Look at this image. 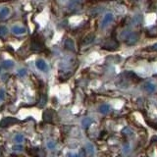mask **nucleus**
Here are the masks:
<instances>
[{"label":"nucleus","instance_id":"nucleus-1","mask_svg":"<svg viewBox=\"0 0 157 157\" xmlns=\"http://www.w3.org/2000/svg\"><path fill=\"white\" fill-rule=\"evenodd\" d=\"M119 47V42L115 39H110L105 41V43L102 45V48L105 50H116Z\"/></svg>","mask_w":157,"mask_h":157},{"label":"nucleus","instance_id":"nucleus-2","mask_svg":"<svg viewBox=\"0 0 157 157\" xmlns=\"http://www.w3.org/2000/svg\"><path fill=\"white\" fill-rule=\"evenodd\" d=\"M126 42L127 44L129 45H134L137 43V41L138 40V33H131V31H128V34L126 35Z\"/></svg>","mask_w":157,"mask_h":157},{"label":"nucleus","instance_id":"nucleus-3","mask_svg":"<svg viewBox=\"0 0 157 157\" xmlns=\"http://www.w3.org/2000/svg\"><path fill=\"white\" fill-rule=\"evenodd\" d=\"M31 49H33L34 51H41L43 50L44 46H43V43L40 41V40H37V39H34L33 42H31Z\"/></svg>","mask_w":157,"mask_h":157},{"label":"nucleus","instance_id":"nucleus-4","mask_svg":"<svg viewBox=\"0 0 157 157\" xmlns=\"http://www.w3.org/2000/svg\"><path fill=\"white\" fill-rule=\"evenodd\" d=\"M18 123V120L15 119V118H4L2 121H1V123H0V127H2V128H5V127H8L10 126V125H13V124H16Z\"/></svg>","mask_w":157,"mask_h":157},{"label":"nucleus","instance_id":"nucleus-5","mask_svg":"<svg viewBox=\"0 0 157 157\" xmlns=\"http://www.w3.org/2000/svg\"><path fill=\"white\" fill-rule=\"evenodd\" d=\"M113 21V15L112 14H106L105 17L103 18V20H102V23H101V26L102 28H105L107 27L108 25L111 23Z\"/></svg>","mask_w":157,"mask_h":157},{"label":"nucleus","instance_id":"nucleus-6","mask_svg":"<svg viewBox=\"0 0 157 157\" xmlns=\"http://www.w3.org/2000/svg\"><path fill=\"white\" fill-rule=\"evenodd\" d=\"M64 46H65V48L67 49V50H70V51L75 50V43L71 38L66 39L65 42H64Z\"/></svg>","mask_w":157,"mask_h":157},{"label":"nucleus","instance_id":"nucleus-7","mask_svg":"<svg viewBox=\"0 0 157 157\" xmlns=\"http://www.w3.org/2000/svg\"><path fill=\"white\" fill-rule=\"evenodd\" d=\"M35 65H37V69L40 70V71H43V72H45L46 70H47V65H46V63L44 60L42 59H38L37 63H35Z\"/></svg>","mask_w":157,"mask_h":157},{"label":"nucleus","instance_id":"nucleus-8","mask_svg":"<svg viewBox=\"0 0 157 157\" xmlns=\"http://www.w3.org/2000/svg\"><path fill=\"white\" fill-rule=\"evenodd\" d=\"M12 33L15 34H23L26 33V28L19 26H15L12 28Z\"/></svg>","mask_w":157,"mask_h":157},{"label":"nucleus","instance_id":"nucleus-9","mask_svg":"<svg viewBox=\"0 0 157 157\" xmlns=\"http://www.w3.org/2000/svg\"><path fill=\"white\" fill-rule=\"evenodd\" d=\"M80 3H81V0H71L69 2L68 7H69V9L71 10H75L78 5H80Z\"/></svg>","mask_w":157,"mask_h":157},{"label":"nucleus","instance_id":"nucleus-10","mask_svg":"<svg viewBox=\"0 0 157 157\" xmlns=\"http://www.w3.org/2000/svg\"><path fill=\"white\" fill-rule=\"evenodd\" d=\"M2 68L3 69H10L14 66V62L11 61V60H5V61L2 62Z\"/></svg>","mask_w":157,"mask_h":157},{"label":"nucleus","instance_id":"nucleus-11","mask_svg":"<svg viewBox=\"0 0 157 157\" xmlns=\"http://www.w3.org/2000/svg\"><path fill=\"white\" fill-rule=\"evenodd\" d=\"M9 13H10L9 8H7V7L2 8L1 11H0V19H5V18L9 15Z\"/></svg>","mask_w":157,"mask_h":157},{"label":"nucleus","instance_id":"nucleus-12","mask_svg":"<svg viewBox=\"0 0 157 157\" xmlns=\"http://www.w3.org/2000/svg\"><path fill=\"white\" fill-rule=\"evenodd\" d=\"M93 40H94V34H90L87 35V37L84 38V44H90Z\"/></svg>","mask_w":157,"mask_h":157},{"label":"nucleus","instance_id":"nucleus-13","mask_svg":"<svg viewBox=\"0 0 157 157\" xmlns=\"http://www.w3.org/2000/svg\"><path fill=\"white\" fill-rule=\"evenodd\" d=\"M51 120H52L51 113L49 111H45L43 113V121L46 123H49V122H51Z\"/></svg>","mask_w":157,"mask_h":157},{"label":"nucleus","instance_id":"nucleus-14","mask_svg":"<svg viewBox=\"0 0 157 157\" xmlns=\"http://www.w3.org/2000/svg\"><path fill=\"white\" fill-rule=\"evenodd\" d=\"M144 88H145V90L146 91H148V92H153L155 90V85L154 84H152L150 83H146L144 84Z\"/></svg>","mask_w":157,"mask_h":157},{"label":"nucleus","instance_id":"nucleus-15","mask_svg":"<svg viewBox=\"0 0 157 157\" xmlns=\"http://www.w3.org/2000/svg\"><path fill=\"white\" fill-rule=\"evenodd\" d=\"M99 111H100L102 114H107L110 111V106L109 105H102L99 108Z\"/></svg>","mask_w":157,"mask_h":157},{"label":"nucleus","instance_id":"nucleus-16","mask_svg":"<svg viewBox=\"0 0 157 157\" xmlns=\"http://www.w3.org/2000/svg\"><path fill=\"white\" fill-rule=\"evenodd\" d=\"M127 75H128V77H129L130 78H132V80H134L135 81H137L138 80H140L137 75H135V73H133V72H127Z\"/></svg>","mask_w":157,"mask_h":157},{"label":"nucleus","instance_id":"nucleus-17","mask_svg":"<svg viewBox=\"0 0 157 157\" xmlns=\"http://www.w3.org/2000/svg\"><path fill=\"white\" fill-rule=\"evenodd\" d=\"M90 124H91V120L90 119V118H85V119H84V121H83V127L84 128H87Z\"/></svg>","mask_w":157,"mask_h":157},{"label":"nucleus","instance_id":"nucleus-18","mask_svg":"<svg viewBox=\"0 0 157 157\" xmlns=\"http://www.w3.org/2000/svg\"><path fill=\"white\" fill-rule=\"evenodd\" d=\"M8 33V28L6 26H0V35H5Z\"/></svg>","mask_w":157,"mask_h":157},{"label":"nucleus","instance_id":"nucleus-19","mask_svg":"<svg viewBox=\"0 0 157 157\" xmlns=\"http://www.w3.org/2000/svg\"><path fill=\"white\" fill-rule=\"evenodd\" d=\"M24 141V137H23V135H15V141L18 142V144H21Z\"/></svg>","mask_w":157,"mask_h":157},{"label":"nucleus","instance_id":"nucleus-20","mask_svg":"<svg viewBox=\"0 0 157 157\" xmlns=\"http://www.w3.org/2000/svg\"><path fill=\"white\" fill-rule=\"evenodd\" d=\"M13 149L14 150H16V151H22L23 150V146L21 145V144H19V145H14L13 146Z\"/></svg>","mask_w":157,"mask_h":157},{"label":"nucleus","instance_id":"nucleus-21","mask_svg":"<svg viewBox=\"0 0 157 157\" xmlns=\"http://www.w3.org/2000/svg\"><path fill=\"white\" fill-rule=\"evenodd\" d=\"M94 151V149H93V146H92L91 144H88L87 145V152H88V154H92Z\"/></svg>","mask_w":157,"mask_h":157},{"label":"nucleus","instance_id":"nucleus-22","mask_svg":"<svg viewBox=\"0 0 157 157\" xmlns=\"http://www.w3.org/2000/svg\"><path fill=\"white\" fill-rule=\"evenodd\" d=\"M4 97H5V91L3 90H0V101L3 100Z\"/></svg>","mask_w":157,"mask_h":157},{"label":"nucleus","instance_id":"nucleus-23","mask_svg":"<svg viewBox=\"0 0 157 157\" xmlns=\"http://www.w3.org/2000/svg\"><path fill=\"white\" fill-rule=\"evenodd\" d=\"M148 49L151 51H157V43H154L153 45H151L150 47H148Z\"/></svg>","mask_w":157,"mask_h":157},{"label":"nucleus","instance_id":"nucleus-24","mask_svg":"<svg viewBox=\"0 0 157 157\" xmlns=\"http://www.w3.org/2000/svg\"><path fill=\"white\" fill-rule=\"evenodd\" d=\"M123 134H125V135H130V134H132V131L129 129V128H125V129L123 130Z\"/></svg>","mask_w":157,"mask_h":157},{"label":"nucleus","instance_id":"nucleus-25","mask_svg":"<svg viewBox=\"0 0 157 157\" xmlns=\"http://www.w3.org/2000/svg\"><path fill=\"white\" fill-rule=\"evenodd\" d=\"M26 70L25 69H22V70H20L19 72H18V74H19V76L20 77H23V76H25V75H26Z\"/></svg>","mask_w":157,"mask_h":157},{"label":"nucleus","instance_id":"nucleus-26","mask_svg":"<svg viewBox=\"0 0 157 157\" xmlns=\"http://www.w3.org/2000/svg\"><path fill=\"white\" fill-rule=\"evenodd\" d=\"M47 145H48V147L50 149H53V148H54V146H55V144H54V142H52V141H49L47 144Z\"/></svg>","mask_w":157,"mask_h":157},{"label":"nucleus","instance_id":"nucleus-27","mask_svg":"<svg viewBox=\"0 0 157 157\" xmlns=\"http://www.w3.org/2000/svg\"><path fill=\"white\" fill-rule=\"evenodd\" d=\"M42 100L40 101V105H44L45 104V102H46V97L45 96H42Z\"/></svg>","mask_w":157,"mask_h":157},{"label":"nucleus","instance_id":"nucleus-28","mask_svg":"<svg viewBox=\"0 0 157 157\" xmlns=\"http://www.w3.org/2000/svg\"><path fill=\"white\" fill-rule=\"evenodd\" d=\"M68 157H80L78 154H75V153H69L68 154Z\"/></svg>","mask_w":157,"mask_h":157},{"label":"nucleus","instance_id":"nucleus-29","mask_svg":"<svg viewBox=\"0 0 157 157\" xmlns=\"http://www.w3.org/2000/svg\"><path fill=\"white\" fill-rule=\"evenodd\" d=\"M2 156V150H1V148H0V157Z\"/></svg>","mask_w":157,"mask_h":157},{"label":"nucleus","instance_id":"nucleus-30","mask_svg":"<svg viewBox=\"0 0 157 157\" xmlns=\"http://www.w3.org/2000/svg\"><path fill=\"white\" fill-rule=\"evenodd\" d=\"M4 1H8V0H4Z\"/></svg>","mask_w":157,"mask_h":157}]
</instances>
